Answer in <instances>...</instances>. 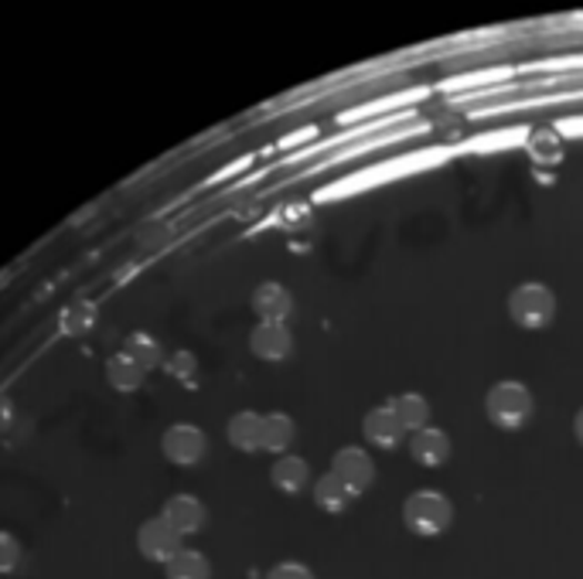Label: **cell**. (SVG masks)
<instances>
[{
    "mask_svg": "<svg viewBox=\"0 0 583 579\" xmlns=\"http://www.w3.org/2000/svg\"><path fill=\"white\" fill-rule=\"evenodd\" d=\"M484 413H489L492 426L499 429H522L532 413H536V399H532L529 385L515 382V378H505V382H495L489 396H484Z\"/></svg>",
    "mask_w": 583,
    "mask_h": 579,
    "instance_id": "1",
    "label": "cell"
},
{
    "mask_svg": "<svg viewBox=\"0 0 583 579\" xmlns=\"http://www.w3.org/2000/svg\"><path fill=\"white\" fill-rule=\"evenodd\" d=\"M403 521H406L410 532L420 536V539L444 536L451 528V521H454V505L441 491H413L403 501Z\"/></svg>",
    "mask_w": 583,
    "mask_h": 579,
    "instance_id": "2",
    "label": "cell"
},
{
    "mask_svg": "<svg viewBox=\"0 0 583 579\" xmlns=\"http://www.w3.org/2000/svg\"><path fill=\"white\" fill-rule=\"evenodd\" d=\"M509 317L522 331H543L556 317V294L543 283H522L509 294Z\"/></svg>",
    "mask_w": 583,
    "mask_h": 579,
    "instance_id": "3",
    "label": "cell"
},
{
    "mask_svg": "<svg viewBox=\"0 0 583 579\" xmlns=\"http://www.w3.org/2000/svg\"><path fill=\"white\" fill-rule=\"evenodd\" d=\"M205 450H209V437L191 423H174L164 429L161 437V454L168 464L174 467H194L205 460Z\"/></svg>",
    "mask_w": 583,
    "mask_h": 579,
    "instance_id": "4",
    "label": "cell"
},
{
    "mask_svg": "<svg viewBox=\"0 0 583 579\" xmlns=\"http://www.w3.org/2000/svg\"><path fill=\"white\" fill-rule=\"evenodd\" d=\"M331 474L359 498L375 485V460L362 447H342L331 457Z\"/></svg>",
    "mask_w": 583,
    "mask_h": 579,
    "instance_id": "5",
    "label": "cell"
},
{
    "mask_svg": "<svg viewBox=\"0 0 583 579\" xmlns=\"http://www.w3.org/2000/svg\"><path fill=\"white\" fill-rule=\"evenodd\" d=\"M137 549H140V556L148 559V562L164 566L178 549H184V539L158 515V518H148V521L137 528Z\"/></svg>",
    "mask_w": 583,
    "mask_h": 579,
    "instance_id": "6",
    "label": "cell"
},
{
    "mask_svg": "<svg viewBox=\"0 0 583 579\" xmlns=\"http://www.w3.org/2000/svg\"><path fill=\"white\" fill-rule=\"evenodd\" d=\"M250 352L260 358V362H287L294 355V334H290L287 324H270V321H260L250 334Z\"/></svg>",
    "mask_w": 583,
    "mask_h": 579,
    "instance_id": "7",
    "label": "cell"
},
{
    "mask_svg": "<svg viewBox=\"0 0 583 579\" xmlns=\"http://www.w3.org/2000/svg\"><path fill=\"white\" fill-rule=\"evenodd\" d=\"M161 518L174 528L181 539H188L194 532H202L209 511H205V505L194 498V495H171L164 501V508H161Z\"/></svg>",
    "mask_w": 583,
    "mask_h": 579,
    "instance_id": "8",
    "label": "cell"
},
{
    "mask_svg": "<svg viewBox=\"0 0 583 579\" xmlns=\"http://www.w3.org/2000/svg\"><path fill=\"white\" fill-rule=\"evenodd\" d=\"M362 433H365V440L372 447H379V450H396L410 437V433L403 429V423L396 419V413L389 406H375L372 413H365Z\"/></svg>",
    "mask_w": 583,
    "mask_h": 579,
    "instance_id": "9",
    "label": "cell"
},
{
    "mask_svg": "<svg viewBox=\"0 0 583 579\" xmlns=\"http://www.w3.org/2000/svg\"><path fill=\"white\" fill-rule=\"evenodd\" d=\"M406 440H410V457L420 467H441L451 457V437L436 426H423V429L410 433Z\"/></svg>",
    "mask_w": 583,
    "mask_h": 579,
    "instance_id": "10",
    "label": "cell"
},
{
    "mask_svg": "<svg viewBox=\"0 0 583 579\" xmlns=\"http://www.w3.org/2000/svg\"><path fill=\"white\" fill-rule=\"evenodd\" d=\"M250 304H253V314L270 324H287L290 314H294V297H290V290L283 283H260L253 290Z\"/></svg>",
    "mask_w": 583,
    "mask_h": 579,
    "instance_id": "11",
    "label": "cell"
},
{
    "mask_svg": "<svg viewBox=\"0 0 583 579\" xmlns=\"http://www.w3.org/2000/svg\"><path fill=\"white\" fill-rule=\"evenodd\" d=\"M225 437L239 454H260L263 450V416L253 409H242L229 419Z\"/></svg>",
    "mask_w": 583,
    "mask_h": 579,
    "instance_id": "12",
    "label": "cell"
},
{
    "mask_svg": "<svg viewBox=\"0 0 583 579\" xmlns=\"http://www.w3.org/2000/svg\"><path fill=\"white\" fill-rule=\"evenodd\" d=\"M311 480V467L304 457L298 454H283L277 457V464L270 467V485L280 491V495H301Z\"/></svg>",
    "mask_w": 583,
    "mask_h": 579,
    "instance_id": "13",
    "label": "cell"
},
{
    "mask_svg": "<svg viewBox=\"0 0 583 579\" xmlns=\"http://www.w3.org/2000/svg\"><path fill=\"white\" fill-rule=\"evenodd\" d=\"M298 440V423L287 413H267L263 416V450L283 457L290 450V444Z\"/></svg>",
    "mask_w": 583,
    "mask_h": 579,
    "instance_id": "14",
    "label": "cell"
},
{
    "mask_svg": "<svg viewBox=\"0 0 583 579\" xmlns=\"http://www.w3.org/2000/svg\"><path fill=\"white\" fill-rule=\"evenodd\" d=\"M314 505L321 508V511H328V515H342L352 501H355V495L338 480L331 470L328 474H321L318 480H314Z\"/></svg>",
    "mask_w": 583,
    "mask_h": 579,
    "instance_id": "15",
    "label": "cell"
},
{
    "mask_svg": "<svg viewBox=\"0 0 583 579\" xmlns=\"http://www.w3.org/2000/svg\"><path fill=\"white\" fill-rule=\"evenodd\" d=\"M143 378H148V368L137 365L127 352H117L110 362H107V382L113 385L117 393H137Z\"/></svg>",
    "mask_w": 583,
    "mask_h": 579,
    "instance_id": "16",
    "label": "cell"
},
{
    "mask_svg": "<svg viewBox=\"0 0 583 579\" xmlns=\"http://www.w3.org/2000/svg\"><path fill=\"white\" fill-rule=\"evenodd\" d=\"M164 579H212V562L199 549H178L164 562Z\"/></svg>",
    "mask_w": 583,
    "mask_h": 579,
    "instance_id": "17",
    "label": "cell"
},
{
    "mask_svg": "<svg viewBox=\"0 0 583 579\" xmlns=\"http://www.w3.org/2000/svg\"><path fill=\"white\" fill-rule=\"evenodd\" d=\"M389 409L396 413V419L403 423L406 433H416V429L430 426V403H426L420 393H403V396H396L393 403H389Z\"/></svg>",
    "mask_w": 583,
    "mask_h": 579,
    "instance_id": "18",
    "label": "cell"
},
{
    "mask_svg": "<svg viewBox=\"0 0 583 579\" xmlns=\"http://www.w3.org/2000/svg\"><path fill=\"white\" fill-rule=\"evenodd\" d=\"M123 352L137 362V365H143L148 372H154V368H161L164 365V352H161V345L154 342L151 334H130L127 342H123Z\"/></svg>",
    "mask_w": 583,
    "mask_h": 579,
    "instance_id": "19",
    "label": "cell"
},
{
    "mask_svg": "<svg viewBox=\"0 0 583 579\" xmlns=\"http://www.w3.org/2000/svg\"><path fill=\"white\" fill-rule=\"evenodd\" d=\"M96 324V307L89 301H76L62 311V331L66 334H86Z\"/></svg>",
    "mask_w": 583,
    "mask_h": 579,
    "instance_id": "20",
    "label": "cell"
},
{
    "mask_svg": "<svg viewBox=\"0 0 583 579\" xmlns=\"http://www.w3.org/2000/svg\"><path fill=\"white\" fill-rule=\"evenodd\" d=\"M21 556H24L21 542L11 532H0V572H14L21 566Z\"/></svg>",
    "mask_w": 583,
    "mask_h": 579,
    "instance_id": "21",
    "label": "cell"
},
{
    "mask_svg": "<svg viewBox=\"0 0 583 579\" xmlns=\"http://www.w3.org/2000/svg\"><path fill=\"white\" fill-rule=\"evenodd\" d=\"M267 579H314V572L304 562H277Z\"/></svg>",
    "mask_w": 583,
    "mask_h": 579,
    "instance_id": "22",
    "label": "cell"
},
{
    "mask_svg": "<svg viewBox=\"0 0 583 579\" xmlns=\"http://www.w3.org/2000/svg\"><path fill=\"white\" fill-rule=\"evenodd\" d=\"M168 368H171L174 375H191V372H194V355H188V352H178V355L168 362Z\"/></svg>",
    "mask_w": 583,
    "mask_h": 579,
    "instance_id": "23",
    "label": "cell"
},
{
    "mask_svg": "<svg viewBox=\"0 0 583 579\" xmlns=\"http://www.w3.org/2000/svg\"><path fill=\"white\" fill-rule=\"evenodd\" d=\"M14 423V403L8 396H0V433H8Z\"/></svg>",
    "mask_w": 583,
    "mask_h": 579,
    "instance_id": "24",
    "label": "cell"
},
{
    "mask_svg": "<svg viewBox=\"0 0 583 579\" xmlns=\"http://www.w3.org/2000/svg\"><path fill=\"white\" fill-rule=\"evenodd\" d=\"M573 437H576L580 447H583V406H580V413L573 416Z\"/></svg>",
    "mask_w": 583,
    "mask_h": 579,
    "instance_id": "25",
    "label": "cell"
}]
</instances>
